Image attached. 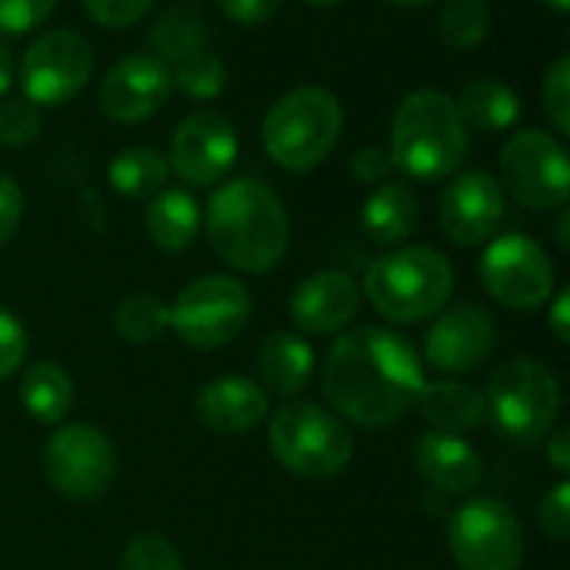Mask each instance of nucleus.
Segmentation results:
<instances>
[{
  "label": "nucleus",
  "mask_w": 570,
  "mask_h": 570,
  "mask_svg": "<svg viewBox=\"0 0 570 570\" xmlns=\"http://www.w3.org/2000/svg\"><path fill=\"white\" fill-rule=\"evenodd\" d=\"M424 381V364L414 344L384 327L341 331L321 371L324 397L337 417L367 431L401 421Z\"/></svg>",
  "instance_id": "f257e3e1"
},
{
  "label": "nucleus",
  "mask_w": 570,
  "mask_h": 570,
  "mask_svg": "<svg viewBox=\"0 0 570 570\" xmlns=\"http://www.w3.org/2000/svg\"><path fill=\"white\" fill-rule=\"evenodd\" d=\"M207 240L234 271L267 274L287 254L291 217L264 180L237 177L217 187L207 204Z\"/></svg>",
  "instance_id": "f03ea898"
},
{
  "label": "nucleus",
  "mask_w": 570,
  "mask_h": 570,
  "mask_svg": "<svg viewBox=\"0 0 570 570\" xmlns=\"http://www.w3.org/2000/svg\"><path fill=\"white\" fill-rule=\"evenodd\" d=\"M471 150V134L454 97L434 87L411 90L391 124V164L414 180L454 177Z\"/></svg>",
  "instance_id": "7ed1b4c3"
},
{
  "label": "nucleus",
  "mask_w": 570,
  "mask_h": 570,
  "mask_svg": "<svg viewBox=\"0 0 570 570\" xmlns=\"http://www.w3.org/2000/svg\"><path fill=\"white\" fill-rule=\"evenodd\" d=\"M364 294L381 317L394 324H417L448 307L454 294V267L428 244L397 247L367 267Z\"/></svg>",
  "instance_id": "20e7f679"
},
{
  "label": "nucleus",
  "mask_w": 570,
  "mask_h": 570,
  "mask_svg": "<svg viewBox=\"0 0 570 570\" xmlns=\"http://www.w3.org/2000/svg\"><path fill=\"white\" fill-rule=\"evenodd\" d=\"M341 127H344V107L331 90L297 87L271 104L261 137L267 157L277 167L291 174H311L337 147Z\"/></svg>",
  "instance_id": "39448f33"
},
{
  "label": "nucleus",
  "mask_w": 570,
  "mask_h": 570,
  "mask_svg": "<svg viewBox=\"0 0 570 570\" xmlns=\"http://www.w3.org/2000/svg\"><path fill=\"white\" fill-rule=\"evenodd\" d=\"M267 448L274 461L304 481H331L354 461L347 424L314 401H287L271 414Z\"/></svg>",
  "instance_id": "423d86ee"
},
{
  "label": "nucleus",
  "mask_w": 570,
  "mask_h": 570,
  "mask_svg": "<svg viewBox=\"0 0 570 570\" xmlns=\"http://www.w3.org/2000/svg\"><path fill=\"white\" fill-rule=\"evenodd\" d=\"M484 407L494 421V428L524 448L544 444L548 434L558 424L561 414V384L534 357H514L504 361L484 391Z\"/></svg>",
  "instance_id": "0eeeda50"
},
{
  "label": "nucleus",
  "mask_w": 570,
  "mask_h": 570,
  "mask_svg": "<svg viewBox=\"0 0 570 570\" xmlns=\"http://www.w3.org/2000/svg\"><path fill=\"white\" fill-rule=\"evenodd\" d=\"M250 314V291L237 277L204 274L177 294L170 307V327L187 347L217 351L244 334Z\"/></svg>",
  "instance_id": "6e6552de"
},
{
  "label": "nucleus",
  "mask_w": 570,
  "mask_h": 570,
  "mask_svg": "<svg viewBox=\"0 0 570 570\" xmlns=\"http://www.w3.org/2000/svg\"><path fill=\"white\" fill-rule=\"evenodd\" d=\"M448 548L461 570H521L524 528L494 498L464 501L448 524Z\"/></svg>",
  "instance_id": "1a4fd4ad"
},
{
  "label": "nucleus",
  "mask_w": 570,
  "mask_h": 570,
  "mask_svg": "<svg viewBox=\"0 0 570 570\" xmlns=\"http://www.w3.org/2000/svg\"><path fill=\"white\" fill-rule=\"evenodd\" d=\"M501 180L528 210H561L570 194L568 150L544 130H518L501 150Z\"/></svg>",
  "instance_id": "9d476101"
},
{
  "label": "nucleus",
  "mask_w": 570,
  "mask_h": 570,
  "mask_svg": "<svg viewBox=\"0 0 570 570\" xmlns=\"http://www.w3.org/2000/svg\"><path fill=\"white\" fill-rule=\"evenodd\" d=\"M43 474L67 501H97L117 474V451L100 428L63 424L47 438Z\"/></svg>",
  "instance_id": "9b49d317"
},
{
  "label": "nucleus",
  "mask_w": 570,
  "mask_h": 570,
  "mask_svg": "<svg viewBox=\"0 0 570 570\" xmlns=\"http://www.w3.org/2000/svg\"><path fill=\"white\" fill-rule=\"evenodd\" d=\"M481 281L488 294L511 311H538L554 297V264L528 234L494 237L481 257Z\"/></svg>",
  "instance_id": "f8f14e48"
},
{
  "label": "nucleus",
  "mask_w": 570,
  "mask_h": 570,
  "mask_svg": "<svg viewBox=\"0 0 570 570\" xmlns=\"http://www.w3.org/2000/svg\"><path fill=\"white\" fill-rule=\"evenodd\" d=\"M94 73V50L73 30L40 33L20 63L23 97L37 107H60L73 100Z\"/></svg>",
  "instance_id": "ddd939ff"
},
{
  "label": "nucleus",
  "mask_w": 570,
  "mask_h": 570,
  "mask_svg": "<svg viewBox=\"0 0 570 570\" xmlns=\"http://www.w3.org/2000/svg\"><path fill=\"white\" fill-rule=\"evenodd\" d=\"M237 147V130L224 114L194 110L170 137L167 167L190 187H214L230 174Z\"/></svg>",
  "instance_id": "4468645a"
},
{
  "label": "nucleus",
  "mask_w": 570,
  "mask_h": 570,
  "mask_svg": "<svg viewBox=\"0 0 570 570\" xmlns=\"http://www.w3.org/2000/svg\"><path fill=\"white\" fill-rule=\"evenodd\" d=\"M438 224L458 247L488 244L504 224V190L488 170H461L441 194Z\"/></svg>",
  "instance_id": "2eb2a0df"
},
{
  "label": "nucleus",
  "mask_w": 570,
  "mask_h": 570,
  "mask_svg": "<svg viewBox=\"0 0 570 570\" xmlns=\"http://www.w3.org/2000/svg\"><path fill=\"white\" fill-rule=\"evenodd\" d=\"M494 344V317L478 304H458L434 314V324L424 337V357L441 374H471L491 357Z\"/></svg>",
  "instance_id": "dca6fc26"
},
{
  "label": "nucleus",
  "mask_w": 570,
  "mask_h": 570,
  "mask_svg": "<svg viewBox=\"0 0 570 570\" xmlns=\"http://www.w3.org/2000/svg\"><path fill=\"white\" fill-rule=\"evenodd\" d=\"M170 90V67L164 60L127 53L100 80V110L117 124H140L167 104Z\"/></svg>",
  "instance_id": "f3484780"
},
{
  "label": "nucleus",
  "mask_w": 570,
  "mask_h": 570,
  "mask_svg": "<svg viewBox=\"0 0 570 570\" xmlns=\"http://www.w3.org/2000/svg\"><path fill=\"white\" fill-rule=\"evenodd\" d=\"M361 311V287L344 271H317L297 284L291 317L307 334H341Z\"/></svg>",
  "instance_id": "a211bd4d"
},
{
  "label": "nucleus",
  "mask_w": 570,
  "mask_h": 570,
  "mask_svg": "<svg viewBox=\"0 0 570 570\" xmlns=\"http://www.w3.org/2000/svg\"><path fill=\"white\" fill-rule=\"evenodd\" d=\"M194 414L197 421L220 438H240L254 431L267 414H271V397L261 384L250 377H214L207 381L197 397H194Z\"/></svg>",
  "instance_id": "6ab92c4d"
},
{
  "label": "nucleus",
  "mask_w": 570,
  "mask_h": 570,
  "mask_svg": "<svg viewBox=\"0 0 570 570\" xmlns=\"http://www.w3.org/2000/svg\"><path fill=\"white\" fill-rule=\"evenodd\" d=\"M414 464L417 474L428 481V488L441 494H471L484 481V461L481 454L458 434L428 431L414 444Z\"/></svg>",
  "instance_id": "aec40b11"
},
{
  "label": "nucleus",
  "mask_w": 570,
  "mask_h": 570,
  "mask_svg": "<svg viewBox=\"0 0 570 570\" xmlns=\"http://www.w3.org/2000/svg\"><path fill=\"white\" fill-rule=\"evenodd\" d=\"M414 404L421 407L424 421L441 431V434H458L464 438L468 431L481 428L488 417L484 407V394L474 391L471 384H461L454 377L444 381H424V387L417 391Z\"/></svg>",
  "instance_id": "412c9836"
},
{
  "label": "nucleus",
  "mask_w": 570,
  "mask_h": 570,
  "mask_svg": "<svg viewBox=\"0 0 570 570\" xmlns=\"http://www.w3.org/2000/svg\"><path fill=\"white\" fill-rule=\"evenodd\" d=\"M361 227L377 247H401L417 227V197L404 180H381L364 200Z\"/></svg>",
  "instance_id": "4be33fe9"
},
{
  "label": "nucleus",
  "mask_w": 570,
  "mask_h": 570,
  "mask_svg": "<svg viewBox=\"0 0 570 570\" xmlns=\"http://www.w3.org/2000/svg\"><path fill=\"white\" fill-rule=\"evenodd\" d=\"M454 104H458L464 127L481 130V134L511 130L524 114L521 94L514 87H508L504 80H494V77H478V80L464 83V90L458 94Z\"/></svg>",
  "instance_id": "5701e85b"
},
{
  "label": "nucleus",
  "mask_w": 570,
  "mask_h": 570,
  "mask_svg": "<svg viewBox=\"0 0 570 570\" xmlns=\"http://www.w3.org/2000/svg\"><path fill=\"white\" fill-rule=\"evenodd\" d=\"M314 374V351L294 331H274L261 344V377L271 391L294 397L307 387Z\"/></svg>",
  "instance_id": "b1692460"
},
{
  "label": "nucleus",
  "mask_w": 570,
  "mask_h": 570,
  "mask_svg": "<svg viewBox=\"0 0 570 570\" xmlns=\"http://www.w3.org/2000/svg\"><path fill=\"white\" fill-rule=\"evenodd\" d=\"M200 230V207L187 190H160L154 194L150 207H147V234L150 240L167 250V254H180L194 244Z\"/></svg>",
  "instance_id": "393cba45"
},
{
  "label": "nucleus",
  "mask_w": 570,
  "mask_h": 570,
  "mask_svg": "<svg viewBox=\"0 0 570 570\" xmlns=\"http://www.w3.org/2000/svg\"><path fill=\"white\" fill-rule=\"evenodd\" d=\"M20 404L37 424H60L73 407V381L53 361H37L20 381Z\"/></svg>",
  "instance_id": "a878e982"
},
{
  "label": "nucleus",
  "mask_w": 570,
  "mask_h": 570,
  "mask_svg": "<svg viewBox=\"0 0 570 570\" xmlns=\"http://www.w3.org/2000/svg\"><path fill=\"white\" fill-rule=\"evenodd\" d=\"M150 50L157 60H164L167 67H174L177 60L204 50L207 43V27H204V17L197 7L190 3H174L167 7L154 23H150Z\"/></svg>",
  "instance_id": "bb28decb"
},
{
  "label": "nucleus",
  "mask_w": 570,
  "mask_h": 570,
  "mask_svg": "<svg viewBox=\"0 0 570 570\" xmlns=\"http://www.w3.org/2000/svg\"><path fill=\"white\" fill-rule=\"evenodd\" d=\"M167 174H170L167 157H164L160 150H154V147H144V144L124 147V150L110 160V167H107L110 187H114L117 194L130 197V200H144V197L160 194L164 184H167Z\"/></svg>",
  "instance_id": "cd10ccee"
},
{
  "label": "nucleus",
  "mask_w": 570,
  "mask_h": 570,
  "mask_svg": "<svg viewBox=\"0 0 570 570\" xmlns=\"http://www.w3.org/2000/svg\"><path fill=\"white\" fill-rule=\"evenodd\" d=\"M114 327L130 344H154L170 331V307L157 294H130L117 304Z\"/></svg>",
  "instance_id": "c85d7f7f"
},
{
  "label": "nucleus",
  "mask_w": 570,
  "mask_h": 570,
  "mask_svg": "<svg viewBox=\"0 0 570 570\" xmlns=\"http://www.w3.org/2000/svg\"><path fill=\"white\" fill-rule=\"evenodd\" d=\"M491 30V7L488 0H448L441 10V40L458 50L471 53L484 43Z\"/></svg>",
  "instance_id": "c756f323"
},
{
  "label": "nucleus",
  "mask_w": 570,
  "mask_h": 570,
  "mask_svg": "<svg viewBox=\"0 0 570 570\" xmlns=\"http://www.w3.org/2000/svg\"><path fill=\"white\" fill-rule=\"evenodd\" d=\"M170 83L184 97H190V100H214L224 90V83H227V67L214 53L197 50V53H190V57L174 63Z\"/></svg>",
  "instance_id": "7c9ffc66"
},
{
  "label": "nucleus",
  "mask_w": 570,
  "mask_h": 570,
  "mask_svg": "<svg viewBox=\"0 0 570 570\" xmlns=\"http://www.w3.org/2000/svg\"><path fill=\"white\" fill-rule=\"evenodd\" d=\"M117 570H184V561L164 534H137L124 548Z\"/></svg>",
  "instance_id": "2f4dec72"
},
{
  "label": "nucleus",
  "mask_w": 570,
  "mask_h": 570,
  "mask_svg": "<svg viewBox=\"0 0 570 570\" xmlns=\"http://www.w3.org/2000/svg\"><path fill=\"white\" fill-rule=\"evenodd\" d=\"M43 120L40 107L30 104L27 97H10L0 104V144L3 147H27L37 140Z\"/></svg>",
  "instance_id": "473e14b6"
},
{
  "label": "nucleus",
  "mask_w": 570,
  "mask_h": 570,
  "mask_svg": "<svg viewBox=\"0 0 570 570\" xmlns=\"http://www.w3.org/2000/svg\"><path fill=\"white\" fill-rule=\"evenodd\" d=\"M541 97H544V110L554 124L558 134H570V57L561 53L548 77H544V87H541Z\"/></svg>",
  "instance_id": "72a5a7b5"
},
{
  "label": "nucleus",
  "mask_w": 570,
  "mask_h": 570,
  "mask_svg": "<svg viewBox=\"0 0 570 570\" xmlns=\"http://www.w3.org/2000/svg\"><path fill=\"white\" fill-rule=\"evenodd\" d=\"M538 524H541V531L554 541V544H564L570 538V484L568 481H558L548 494H544V501H541V508H538Z\"/></svg>",
  "instance_id": "f704fd0d"
},
{
  "label": "nucleus",
  "mask_w": 570,
  "mask_h": 570,
  "mask_svg": "<svg viewBox=\"0 0 570 570\" xmlns=\"http://www.w3.org/2000/svg\"><path fill=\"white\" fill-rule=\"evenodd\" d=\"M57 0H0V30L30 33L53 13Z\"/></svg>",
  "instance_id": "c9c22d12"
},
{
  "label": "nucleus",
  "mask_w": 570,
  "mask_h": 570,
  "mask_svg": "<svg viewBox=\"0 0 570 570\" xmlns=\"http://www.w3.org/2000/svg\"><path fill=\"white\" fill-rule=\"evenodd\" d=\"M94 23L100 27H134L154 0H80Z\"/></svg>",
  "instance_id": "e433bc0d"
},
{
  "label": "nucleus",
  "mask_w": 570,
  "mask_h": 570,
  "mask_svg": "<svg viewBox=\"0 0 570 570\" xmlns=\"http://www.w3.org/2000/svg\"><path fill=\"white\" fill-rule=\"evenodd\" d=\"M27 347H30V341H27L23 324L10 311L0 307V381H7L13 371H20Z\"/></svg>",
  "instance_id": "4c0bfd02"
},
{
  "label": "nucleus",
  "mask_w": 570,
  "mask_h": 570,
  "mask_svg": "<svg viewBox=\"0 0 570 570\" xmlns=\"http://www.w3.org/2000/svg\"><path fill=\"white\" fill-rule=\"evenodd\" d=\"M284 0H217V7L224 10L227 20L240 23V27H254L271 20L281 10Z\"/></svg>",
  "instance_id": "58836bf2"
},
{
  "label": "nucleus",
  "mask_w": 570,
  "mask_h": 570,
  "mask_svg": "<svg viewBox=\"0 0 570 570\" xmlns=\"http://www.w3.org/2000/svg\"><path fill=\"white\" fill-rule=\"evenodd\" d=\"M23 217V194L17 187V180L0 174V244H7Z\"/></svg>",
  "instance_id": "ea45409f"
},
{
  "label": "nucleus",
  "mask_w": 570,
  "mask_h": 570,
  "mask_svg": "<svg viewBox=\"0 0 570 570\" xmlns=\"http://www.w3.org/2000/svg\"><path fill=\"white\" fill-rule=\"evenodd\" d=\"M351 170H354L357 180H364V184H381V180L394 170V164H391V154H387L384 147H364V150L354 157Z\"/></svg>",
  "instance_id": "a19ab883"
},
{
  "label": "nucleus",
  "mask_w": 570,
  "mask_h": 570,
  "mask_svg": "<svg viewBox=\"0 0 570 570\" xmlns=\"http://www.w3.org/2000/svg\"><path fill=\"white\" fill-rule=\"evenodd\" d=\"M544 454H548L551 468H554L561 478H568L570 474V431L568 428H558V431H551V434H548V448H544Z\"/></svg>",
  "instance_id": "79ce46f5"
},
{
  "label": "nucleus",
  "mask_w": 570,
  "mask_h": 570,
  "mask_svg": "<svg viewBox=\"0 0 570 570\" xmlns=\"http://www.w3.org/2000/svg\"><path fill=\"white\" fill-rule=\"evenodd\" d=\"M568 311H570V291L568 287H561V291H558V297H554V304H551V331H554V337H558L561 344H568L570 341Z\"/></svg>",
  "instance_id": "37998d69"
},
{
  "label": "nucleus",
  "mask_w": 570,
  "mask_h": 570,
  "mask_svg": "<svg viewBox=\"0 0 570 570\" xmlns=\"http://www.w3.org/2000/svg\"><path fill=\"white\" fill-rule=\"evenodd\" d=\"M10 83H13V57H10V50L0 43V97L10 90Z\"/></svg>",
  "instance_id": "c03bdc74"
},
{
  "label": "nucleus",
  "mask_w": 570,
  "mask_h": 570,
  "mask_svg": "<svg viewBox=\"0 0 570 570\" xmlns=\"http://www.w3.org/2000/svg\"><path fill=\"white\" fill-rule=\"evenodd\" d=\"M568 227H570V214L561 207V217H558V247H561V250H570Z\"/></svg>",
  "instance_id": "a18cd8bd"
},
{
  "label": "nucleus",
  "mask_w": 570,
  "mask_h": 570,
  "mask_svg": "<svg viewBox=\"0 0 570 570\" xmlns=\"http://www.w3.org/2000/svg\"><path fill=\"white\" fill-rule=\"evenodd\" d=\"M384 3H391V7H407V10H417V7H431V3H438V0H384Z\"/></svg>",
  "instance_id": "49530a36"
},
{
  "label": "nucleus",
  "mask_w": 570,
  "mask_h": 570,
  "mask_svg": "<svg viewBox=\"0 0 570 570\" xmlns=\"http://www.w3.org/2000/svg\"><path fill=\"white\" fill-rule=\"evenodd\" d=\"M544 3H548L551 10H558V13H568L570 10V0H544Z\"/></svg>",
  "instance_id": "de8ad7c7"
},
{
  "label": "nucleus",
  "mask_w": 570,
  "mask_h": 570,
  "mask_svg": "<svg viewBox=\"0 0 570 570\" xmlns=\"http://www.w3.org/2000/svg\"><path fill=\"white\" fill-rule=\"evenodd\" d=\"M304 3H311V7H337L344 0H304Z\"/></svg>",
  "instance_id": "09e8293b"
}]
</instances>
